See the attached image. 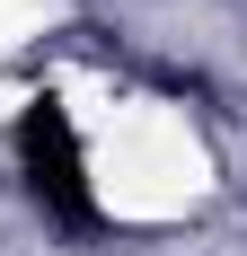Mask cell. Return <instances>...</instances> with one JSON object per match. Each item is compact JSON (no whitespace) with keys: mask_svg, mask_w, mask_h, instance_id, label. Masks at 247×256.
<instances>
[{"mask_svg":"<svg viewBox=\"0 0 247 256\" xmlns=\"http://www.w3.org/2000/svg\"><path fill=\"white\" fill-rule=\"evenodd\" d=\"M18 177L26 194L44 204V221H62V230H98V186H88V150H80L71 115L53 98H36L18 115Z\"/></svg>","mask_w":247,"mask_h":256,"instance_id":"6da1fadb","label":"cell"}]
</instances>
